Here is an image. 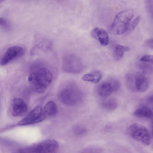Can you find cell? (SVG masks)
I'll return each mask as SVG.
<instances>
[{
	"label": "cell",
	"instance_id": "cell-19",
	"mask_svg": "<svg viewBox=\"0 0 153 153\" xmlns=\"http://www.w3.org/2000/svg\"><path fill=\"white\" fill-rule=\"evenodd\" d=\"M140 61L142 62H150L152 64L153 56L151 55H145L140 58Z\"/></svg>",
	"mask_w": 153,
	"mask_h": 153
},
{
	"label": "cell",
	"instance_id": "cell-16",
	"mask_svg": "<svg viewBox=\"0 0 153 153\" xmlns=\"http://www.w3.org/2000/svg\"><path fill=\"white\" fill-rule=\"evenodd\" d=\"M101 106L104 110L111 111H114L117 108L118 103L115 99H111L103 102H102Z\"/></svg>",
	"mask_w": 153,
	"mask_h": 153
},
{
	"label": "cell",
	"instance_id": "cell-18",
	"mask_svg": "<svg viewBox=\"0 0 153 153\" xmlns=\"http://www.w3.org/2000/svg\"><path fill=\"white\" fill-rule=\"evenodd\" d=\"M140 19V16H138L133 20L130 21L129 23L127 31H131L133 30L136 27Z\"/></svg>",
	"mask_w": 153,
	"mask_h": 153
},
{
	"label": "cell",
	"instance_id": "cell-11",
	"mask_svg": "<svg viewBox=\"0 0 153 153\" xmlns=\"http://www.w3.org/2000/svg\"><path fill=\"white\" fill-rule=\"evenodd\" d=\"M27 107L25 102L21 98L14 99L12 103V114L15 117H20L27 112Z\"/></svg>",
	"mask_w": 153,
	"mask_h": 153
},
{
	"label": "cell",
	"instance_id": "cell-4",
	"mask_svg": "<svg viewBox=\"0 0 153 153\" xmlns=\"http://www.w3.org/2000/svg\"><path fill=\"white\" fill-rule=\"evenodd\" d=\"M59 144L53 140H48L21 149L20 152L53 153L58 149Z\"/></svg>",
	"mask_w": 153,
	"mask_h": 153
},
{
	"label": "cell",
	"instance_id": "cell-17",
	"mask_svg": "<svg viewBox=\"0 0 153 153\" xmlns=\"http://www.w3.org/2000/svg\"><path fill=\"white\" fill-rule=\"evenodd\" d=\"M130 48L127 46L120 45H117L115 48L114 57L117 60L121 59L123 57L124 53L130 50Z\"/></svg>",
	"mask_w": 153,
	"mask_h": 153
},
{
	"label": "cell",
	"instance_id": "cell-14",
	"mask_svg": "<svg viewBox=\"0 0 153 153\" xmlns=\"http://www.w3.org/2000/svg\"><path fill=\"white\" fill-rule=\"evenodd\" d=\"M43 111L46 118L52 117L56 114L57 107L53 102L50 101L46 104L43 109Z\"/></svg>",
	"mask_w": 153,
	"mask_h": 153
},
{
	"label": "cell",
	"instance_id": "cell-15",
	"mask_svg": "<svg viewBox=\"0 0 153 153\" xmlns=\"http://www.w3.org/2000/svg\"><path fill=\"white\" fill-rule=\"evenodd\" d=\"M102 77V74L101 72L99 71H96L84 75L82 77V79L85 81L96 83L100 81Z\"/></svg>",
	"mask_w": 153,
	"mask_h": 153
},
{
	"label": "cell",
	"instance_id": "cell-21",
	"mask_svg": "<svg viewBox=\"0 0 153 153\" xmlns=\"http://www.w3.org/2000/svg\"><path fill=\"white\" fill-rule=\"evenodd\" d=\"M146 7L150 13L152 14V0H145Z\"/></svg>",
	"mask_w": 153,
	"mask_h": 153
},
{
	"label": "cell",
	"instance_id": "cell-3",
	"mask_svg": "<svg viewBox=\"0 0 153 153\" xmlns=\"http://www.w3.org/2000/svg\"><path fill=\"white\" fill-rule=\"evenodd\" d=\"M127 132L131 138L145 146H149L151 143L150 132L141 124L137 123L131 124L128 128Z\"/></svg>",
	"mask_w": 153,
	"mask_h": 153
},
{
	"label": "cell",
	"instance_id": "cell-7",
	"mask_svg": "<svg viewBox=\"0 0 153 153\" xmlns=\"http://www.w3.org/2000/svg\"><path fill=\"white\" fill-rule=\"evenodd\" d=\"M41 106L38 105L30 111L17 124L19 126H24L41 122L46 119Z\"/></svg>",
	"mask_w": 153,
	"mask_h": 153
},
{
	"label": "cell",
	"instance_id": "cell-24",
	"mask_svg": "<svg viewBox=\"0 0 153 153\" xmlns=\"http://www.w3.org/2000/svg\"><path fill=\"white\" fill-rule=\"evenodd\" d=\"M152 96H150L148 99V101L150 102H152Z\"/></svg>",
	"mask_w": 153,
	"mask_h": 153
},
{
	"label": "cell",
	"instance_id": "cell-10",
	"mask_svg": "<svg viewBox=\"0 0 153 153\" xmlns=\"http://www.w3.org/2000/svg\"><path fill=\"white\" fill-rule=\"evenodd\" d=\"M134 91L143 92L147 90L150 86V81L144 73L139 72L134 75Z\"/></svg>",
	"mask_w": 153,
	"mask_h": 153
},
{
	"label": "cell",
	"instance_id": "cell-6",
	"mask_svg": "<svg viewBox=\"0 0 153 153\" xmlns=\"http://www.w3.org/2000/svg\"><path fill=\"white\" fill-rule=\"evenodd\" d=\"M60 100L68 105H73L79 101L81 97L80 92L75 87L69 86L63 89L59 94Z\"/></svg>",
	"mask_w": 153,
	"mask_h": 153
},
{
	"label": "cell",
	"instance_id": "cell-9",
	"mask_svg": "<svg viewBox=\"0 0 153 153\" xmlns=\"http://www.w3.org/2000/svg\"><path fill=\"white\" fill-rule=\"evenodd\" d=\"M24 50L21 47L13 46L9 48L2 58L0 64L2 65H5L14 59L23 56Z\"/></svg>",
	"mask_w": 153,
	"mask_h": 153
},
{
	"label": "cell",
	"instance_id": "cell-20",
	"mask_svg": "<svg viewBox=\"0 0 153 153\" xmlns=\"http://www.w3.org/2000/svg\"><path fill=\"white\" fill-rule=\"evenodd\" d=\"M143 64H141L140 67L144 71V72L149 73L151 72L152 71V67L151 65L147 64L146 62H142Z\"/></svg>",
	"mask_w": 153,
	"mask_h": 153
},
{
	"label": "cell",
	"instance_id": "cell-12",
	"mask_svg": "<svg viewBox=\"0 0 153 153\" xmlns=\"http://www.w3.org/2000/svg\"><path fill=\"white\" fill-rule=\"evenodd\" d=\"M92 36L98 40L102 45L106 46L109 42L108 34L105 30L98 27L94 28L91 32Z\"/></svg>",
	"mask_w": 153,
	"mask_h": 153
},
{
	"label": "cell",
	"instance_id": "cell-23",
	"mask_svg": "<svg viewBox=\"0 0 153 153\" xmlns=\"http://www.w3.org/2000/svg\"><path fill=\"white\" fill-rule=\"evenodd\" d=\"M7 24L6 21L3 18H0V25L1 26H4Z\"/></svg>",
	"mask_w": 153,
	"mask_h": 153
},
{
	"label": "cell",
	"instance_id": "cell-22",
	"mask_svg": "<svg viewBox=\"0 0 153 153\" xmlns=\"http://www.w3.org/2000/svg\"><path fill=\"white\" fill-rule=\"evenodd\" d=\"M145 44L149 48L153 49V39L150 38L146 40L145 42Z\"/></svg>",
	"mask_w": 153,
	"mask_h": 153
},
{
	"label": "cell",
	"instance_id": "cell-5",
	"mask_svg": "<svg viewBox=\"0 0 153 153\" xmlns=\"http://www.w3.org/2000/svg\"><path fill=\"white\" fill-rule=\"evenodd\" d=\"M62 69L65 72L77 73L82 71L83 66L80 59L73 54L65 55L63 59Z\"/></svg>",
	"mask_w": 153,
	"mask_h": 153
},
{
	"label": "cell",
	"instance_id": "cell-1",
	"mask_svg": "<svg viewBox=\"0 0 153 153\" xmlns=\"http://www.w3.org/2000/svg\"><path fill=\"white\" fill-rule=\"evenodd\" d=\"M53 79L52 73L48 69L41 67L31 73L28 77V80L34 91L42 93L46 90Z\"/></svg>",
	"mask_w": 153,
	"mask_h": 153
},
{
	"label": "cell",
	"instance_id": "cell-13",
	"mask_svg": "<svg viewBox=\"0 0 153 153\" xmlns=\"http://www.w3.org/2000/svg\"><path fill=\"white\" fill-rule=\"evenodd\" d=\"M133 115L139 118H151L152 117L153 112L151 108L145 105H142L134 111Z\"/></svg>",
	"mask_w": 153,
	"mask_h": 153
},
{
	"label": "cell",
	"instance_id": "cell-2",
	"mask_svg": "<svg viewBox=\"0 0 153 153\" xmlns=\"http://www.w3.org/2000/svg\"><path fill=\"white\" fill-rule=\"evenodd\" d=\"M134 16L132 9L121 11L116 16L109 29V31L112 34L120 35L128 30V25Z\"/></svg>",
	"mask_w": 153,
	"mask_h": 153
},
{
	"label": "cell",
	"instance_id": "cell-8",
	"mask_svg": "<svg viewBox=\"0 0 153 153\" xmlns=\"http://www.w3.org/2000/svg\"><path fill=\"white\" fill-rule=\"evenodd\" d=\"M120 84L116 79H111L104 82L98 86L97 89L98 94L101 97H106L116 92L120 88Z\"/></svg>",
	"mask_w": 153,
	"mask_h": 153
}]
</instances>
